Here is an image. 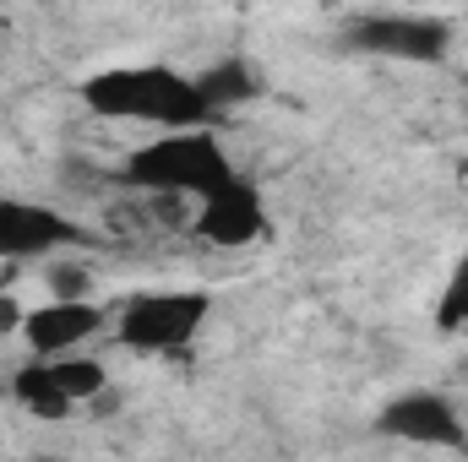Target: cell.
<instances>
[{"label":"cell","mask_w":468,"mask_h":462,"mask_svg":"<svg viewBox=\"0 0 468 462\" xmlns=\"http://www.w3.org/2000/svg\"><path fill=\"white\" fill-rule=\"evenodd\" d=\"M82 104L115 125H153V131H202L213 125V110L197 93V77L142 60V66H104L82 82Z\"/></svg>","instance_id":"cell-1"},{"label":"cell","mask_w":468,"mask_h":462,"mask_svg":"<svg viewBox=\"0 0 468 462\" xmlns=\"http://www.w3.org/2000/svg\"><path fill=\"white\" fill-rule=\"evenodd\" d=\"M120 180L142 196H158V202H207L218 191H229L239 180L229 147L213 125L202 131H158L147 136L142 147L125 152V169Z\"/></svg>","instance_id":"cell-2"},{"label":"cell","mask_w":468,"mask_h":462,"mask_svg":"<svg viewBox=\"0 0 468 462\" xmlns=\"http://www.w3.org/2000/svg\"><path fill=\"white\" fill-rule=\"evenodd\" d=\"M207 316H213L207 289H153L120 299L110 316V338L131 353H180L202 338Z\"/></svg>","instance_id":"cell-3"},{"label":"cell","mask_w":468,"mask_h":462,"mask_svg":"<svg viewBox=\"0 0 468 462\" xmlns=\"http://www.w3.org/2000/svg\"><path fill=\"white\" fill-rule=\"evenodd\" d=\"M110 392V364L93 353H66V359H27L11 375V397L33 419H66L82 403H104Z\"/></svg>","instance_id":"cell-4"},{"label":"cell","mask_w":468,"mask_h":462,"mask_svg":"<svg viewBox=\"0 0 468 462\" xmlns=\"http://www.w3.org/2000/svg\"><path fill=\"white\" fill-rule=\"evenodd\" d=\"M344 33L359 55H381L403 66H436L452 55V22L431 11H365L349 16Z\"/></svg>","instance_id":"cell-5"},{"label":"cell","mask_w":468,"mask_h":462,"mask_svg":"<svg viewBox=\"0 0 468 462\" xmlns=\"http://www.w3.org/2000/svg\"><path fill=\"white\" fill-rule=\"evenodd\" d=\"M88 234L77 229L66 213H55L49 202H27V196H0V261H55L71 245H82Z\"/></svg>","instance_id":"cell-6"},{"label":"cell","mask_w":468,"mask_h":462,"mask_svg":"<svg viewBox=\"0 0 468 462\" xmlns=\"http://www.w3.org/2000/svg\"><path fill=\"white\" fill-rule=\"evenodd\" d=\"M376 430L392 436V441H409V446H441V452L468 446L463 414L452 408V397H441L431 386H414V392L387 397L381 414H376Z\"/></svg>","instance_id":"cell-7"},{"label":"cell","mask_w":468,"mask_h":462,"mask_svg":"<svg viewBox=\"0 0 468 462\" xmlns=\"http://www.w3.org/2000/svg\"><path fill=\"white\" fill-rule=\"evenodd\" d=\"M110 316L104 305L82 299V305H60V299H44V305H27L22 321H16V338L27 348V359H66V353H82L99 332H110Z\"/></svg>","instance_id":"cell-8"},{"label":"cell","mask_w":468,"mask_h":462,"mask_svg":"<svg viewBox=\"0 0 468 462\" xmlns=\"http://www.w3.org/2000/svg\"><path fill=\"white\" fill-rule=\"evenodd\" d=\"M191 234L213 250H245L267 234V202L250 180H234L229 191L197 202V218H191Z\"/></svg>","instance_id":"cell-9"},{"label":"cell","mask_w":468,"mask_h":462,"mask_svg":"<svg viewBox=\"0 0 468 462\" xmlns=\"http://www.w3.org/2000/svg\"><path fill=\"white\" fill-rule=\"evenodd\" d=\"M197 93H202V104L213 110V120H218L224 110H234V104H250V99L261 93V82H256L250 60H239V55H224L218 66L197 71Z\"/></svg>","instance_id":"cell-10"},{"label":"cell","mask_w":468,"mask_h":462,"mask_svg":"<svg viewBox=\"0 0 468 462\" xmlns=\"http://www.w3.org/2000/svg\"><path fill=\"white\" fill-rule=\"evenodd\" d=\"M44 289H49V299H60V305H82V299H93V294H88L93 278H88V267L71 261V256L44 261Z\"/></svg>","instance_id":"cell-11"},{"label":"cell","mask_w":468,"mask_h":462,"mask_svg":"<svg viewBox=\"0 0 468 462\" xmlns=\"http://www.w3.org/2000/svg\"><path fill=\"white\" fill-rule=\"evenodd\" d=\"M147 462H175V457H147Z\"/></svg>","instance_id":"cell-12"}]
</instances>
